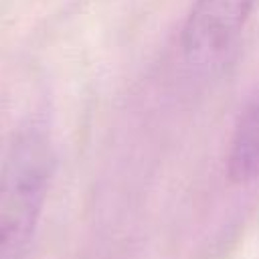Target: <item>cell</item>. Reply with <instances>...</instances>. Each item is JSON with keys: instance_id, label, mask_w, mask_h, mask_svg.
<instances>
[{"instance_id": "obj_3", "label": "cell", "mask_w": 259, "mask_h": 259, "mask_svg": "<svg viewBox=\"0 0 259 259\" xmlns=\"http://www.w3.org/2000/svg\"><path fill=\"white\" fill-rule=\"evenodd\" d=\"M227 168L235 182L259 176V93L247 103L235 125Z\"/></svg>"}, {"instance_id": "obj_1", "label": "cell", "mask_w": 259, "mask_h": 259, "mask_svg": "<svg viewBox=\"0 0 259 259\" xmlns=\"http://www.w3.org/2000/svg\"><path fill=\"white\" fill-rule=\"evenodd\" d=\"M51 150L38 132L20 134L0 168V259L28 247L51 182Z\"/></svg>"}, {"instance_id": "obj_2", "label": "cell", "mask_w": 259, "mask_h": 259, "mask_svg": "<svg viewBox=\"0 0 259 259\" xmlns=\"http://www.w3.org/2000/svg\"><path fill=\"white\" fill-rule=\"evenodd\" d=\"M257 0H194L188 12L182 45L192 59L225 51L243 30Z\"/></svg>"}]
</instances>
